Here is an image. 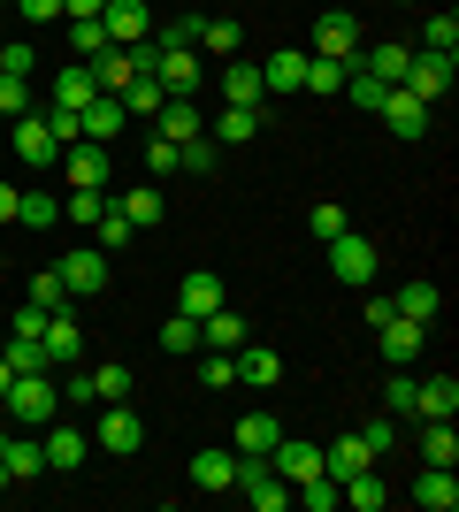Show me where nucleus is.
Returning <instances> with one entry per match:
<instances>
[{
    "label": "nucleus",
    "instance_id": "1",
    "mask_svg": "<svg viewBox=\"0 0 459 512\" xmlns=\"http://www.w3.org/2000/svg\"><path fill=\"white\" fill-rule=\"evenodd\" d=\"M54 413H62V383L54 375H16L8 398H0V421L8 428H46Z\"/></svg>",
    "mask_w": 459,
    "mask_h": 512
},
{
    "label": "nucleus",
    "instance_id": "2",
    "mask_svg": "<svg viewBox=\"0 0 459 512\" xmlns=\"http://www.w3.org/2000/svg\"><path fill=\"white\" fill-rule=\"evenodd\" d=\"M375 268H383V245H375V237H360V230H337V237H329V276L345 283V291H368Z\"/></svg>",
    "mask_w": 459,
    "mask_h": 512
},
{
    "label": "nucleus",
    "instance_id": "3",
    "mask_svg": "<svg viewBox=\"0 0 459 512\" xmlns=\"http://www.w3.org/2000/svg\"><path fill=\"white\" fill-rule=\"evenodd\" d=\"M39 451H46V474H77L85 467V451H92V428H77V413H54V421L39 428Z\"/></svg>",
    "mask_w": 459,
    "mask_h": 512
},
{
    "label": "nucleus",
    "instance_id": "4",
    "mask_svg": "<svg viewBox=\"0 0 459 512\" xmlns=\"http://www.w3.org/2000/svg\"><path fill=\"white\" fill-rule=\"evenodd\" d=\"M360 46H368V31H360V16H352V8H322V16H314V46H306V54H329V62H352Z\"/></svg>",
    "mask_w": 459,
    "mask_h": 512
},
{
    "label": "nucleus",
    "instance_id": "5",
    "mask_svg": "<svg viewBox=\"0 0 459 512\" xmlns=\"http://www.w3.org/2000/svg\"><path fill=\"white\" fill-rule=\"evenodd\" d=\"M230 490H238L253 512H284L291 505V482L268 467V459H238V482H230Z\"/></svg>",
    "mask_w": 459,
    "mask_h": 512
},
{
    "label": "nucleus",
    "instance_id": "6",
    "mask_svg": "<svg viewBox=\"0 0 459 512\" xmlns=\"http://www.w3.org/2000/svg\"><path fill=\"white\" fill-rule=\"evenodd\" d=\"M54 276L69 283V299H100V291H108V253H100V245H69L62 253V268H54Z\"/></svg>",
    "mask_w": 459,
    "mask_h": 512
},
{
    "label": "nucleus",
    "instance_id": "7",
    "mask_svg": "<svg viewBox=\"0 0 459 512\" xmlns=\"http://www.w3.org/2000/svg\"><path fill=\"white\" fill-rule=\"evenodd\" d=\"M16 161L23 169H54L62 161V138H54V123H46V107H31V115H16Z\"/></svg>",
    "mask_w": 459,
    "mask_h": 512
},
{
    "label": "nucleus",
    "instance_id": "8",
    "mask_svg": "<svg viewBox=\"0 0 459 512\" xmlns=\"http://www.w3.org/2000/svg\"><path fill=\"white\" fill-rule=\"evenodd\" d=\"M92 444H100V451H115V459H131V451L146 444V428H138L131 398H108V406H100V421H92Z\"/></svg>",
    "mask_w": 459,
    "mask_h": 512
},
{
    "label": "nucleus",
    "instance_id": "9",
    "mask_svg": "<svg viewBox=\"0 0 459 512\" xmlns=\"http://www.w3.org/2000/svg\"><path fill=\"white\" fill-rule=\"evenodd\" d=\"M54 169H62V184H92V192H100V184L115 176V153L100 146V138H77V146H62Z\"/></svg>",
    "mask_w": 459,
    "mask_h": 512
},
{
    "label": "nucleus",
    "instance_id": "10",
    "mask_svg": "<svg viewBox=\"0 0 459 512\" xmlns=\"http://www.w3.org/2000/svg\"><path fill=\"white\" fill-rule=\"evenodd\" d=\"M406 92H414L421 107H437L444 92H452V54H429V46H414V62H406Z\"/></svg>",
    "mask_w": 459,
    "mask_h": 512
},
{
    "label": "nucleus",
    "instance_id": "11",
    "mask_svg": "<svg viewBox=\"0 0 459 512\" xmlns=\"http://www.w3.org/2000/svg\"><path fill=\"white\" fill-rule=\"evenodd\" d=\"M0 467H8V482H39L46 474L39 428H0Z\"/></svg>",
    "mask_w": 459,
    "mask_h": 512
},
{
    "label": "nucleus",
    "instance_id": "12",
    "mask_svg": "<svg viewBox=\"0 0 459 512\" xmlns=\"http://www.w3.org/2000/svg\"><path fill=\"white\" fill-rule=\"evenodd\" d=\"M375 344H383V360H391V367H414L421 344H429V329L406 321V314H383V321H375Z\"/></svg>",
    "mask_w": 459,
    "mask_h": 512
},
{
    "label": "nucleus",
    "instance_id": "13",
    "mask_svg": "<svg viewBox=\"0 0 459 512\" xmlns=\"http://www.w3.org/2000/svg\"><path fill=\"white\" fill-rule=\"evenodd\" d=\"M268 467L284 474V482H306V474H322V444H314V436H276V451H268Z\"/></svg>",
    "mask_w": 459,
    "mask_h": 512
},
{
    "label": "nucleus",
    "instance_id": "14",
    "mask_svg": "<svg viewBox=\"0 0 459 512\" xmlns=\"http://www.w3.org/2000/svg\"><path fill=\"white\" fill-rule=\"evenodd\" d=\"M100 23H108V46L153 39V8H146V0H108V8H100Z\"/></svg>",
    "mask_w": 459,
    "mask_h": 512
},
{
    "label": "nucleus",
    "instance_id": "15",
    "mask_svg": "<svg viewBox=\"0 0 459 512\" xmlns=\"http://www.w3.org/2000/svg\"><path fill=\"white\" fill-rule=\"evenodd\" d=\"M375 115L391 123V138H421L437 107H421V100H414V92H406V85H391V92H383V107H375Z\"/></svg>",
    "mask_w": 459,
    "mask_h": 512
},
{
    "label": "nucleus",
    "instance_id": "16",
    "mask_svg": "<svg viewBox=\"0 0 459 512\" xmlns=\"http://www.w3.org/2000/svg\"><path fill=\"white\" fill-rule=\"evenodd\" d=\"M100 100V85H92V69L85 62H62L54 69V92H46V107H62V115H77V107Z\"/></svg>",
    "mask_w": 459,
    "mask_h": 512
},
{
    "label": "nucleus",
    "instance_id": "17",
    "mask_svg": "<svg viewBox=\"0 0 459 512\" xmlns=\"http://www.w3.org/2000/svg\"><path fill=\"white\" fill-rule=\"evenodd\" d=\"M245 337H253V321H245L238 306H215V314L199 321V352H238Z\"/></svg>",
    "mask_w": 459,
    "mask_h": 512
},
{
    "label": "nucleus",
    "instance_id": "18",
    "mask_svg": "<svg viewBox=\"0 0 459 512\" xmlns=\"http://www.w3.org/2000/svg\"><path fill=\"white\" fill-rule=\"evenodd\" d=\"M77 130H85V138H100V146H115V138L131 130V115H123V100H115V92H100L92 107H77Z\"/></svg>",
    "mask_w": 459,
    "mask_h": 512
},
{
    "label": "nucleus",
    "instance_id": "19",
    "mask_svg": "<svg viewBox=\"0 0 459 512\" xmlns=\"http://www.w3.org/2000/svg\"><path fill=\"white\" fill-rule=\"evenodd\" d=\"M39 344H46V367H54V375H62V367H77V352H85V344H77V314H46V329H39Z\"/></svg>",
    "mask_w": 459,
    "mask_h": 512
},
{
    "label": "nucleus",
    "instance_id": "20",
    "mask_svg": "<svg viewBox=\"0 0 459 512\" xmlns=\"http://www.w3.org/2000/svg\"><path fill=\"white\" fill-rule=\"evenodd\" d=\"M276 436H284V421H276V413H245V421L230 428V451H238V459H268V451H276Z\"/></svg>",
    "mask_w": 459,
    "mask_h": 512
},
{
    "label": "nucleus",
    "instance_id": "21",
    "mask_svg": "<svg viewBox=\"0 0 459 512\" xmlns=\"http://www.w3.org/2000/svg\"><path fill=\"white\" fill-rule=\"evenodd\" d=\"M222 306V276L215 268H192V276L176 283V314H192V321H207Z\"/></svg>",
    "mask_w": 459,
    "mask_h": 512
},
{
    "label": "nucleus",
    "instance_id": "22",
    "mask_svg": "<svg viewBox=\"0 0 459 512\" xmlns=\"http://www.w3.org/2000/svg\"><path fill=\"white\" fill-rule=\"evenodd\" d=\"M406 62H414V46H398V39L360 46V54H352V69H368V77H383V85H406Z\"/></svg>",
    "mask_w": 459,
    "mask_h": 512
},
{
    "label": "nucleus",
    "instance_id": "23",
    "mask_svg": "<svg viewBox=\"0 0 459 512\" xmlns=\"http://www.w3.org/2000/svg\"><path fill=\"white\" fill-rule=\"evenodd\" d=\"M230 360H238V383H253V390H276V383H284V360H276L268 344H253V337H245Z\"/></svg>",
    "mask_w": 459,
    "mask_h": 512
},
{
    "label": "nucleus",
    "instance_id": "24",
    "mask_svg": "<svg viewBox=\"0 0 459 512\" xmlns=\"http://www.w3.org/2000/svg\"><path fill=\"white\" fill-rule=\"evenodd\" d=\"M153 138H169V146H184V138H199V130H207V123H199V100H161V115H153Z\"/></svg>",
    "mask_w": 459,
    "mask_h": 512
},
{
    "label": "nucleus",
    "instance_id": "25",
    "mask_svg": "<svg viewBox=\"0 0 459 512\" xmlns=\"http://www.w3.org/2000/svg\"><path fill=\"white\" fill-rule=\"evenodd\" d=\"M452 413H459V383H452V375L414 383V421H452Z\"/></svg>",
    "mask_w": 459,
    "mask_h": 512
},
{
    "label": "nucleus",
    "instance_id": "26",
    "mask_svg": "<svg viewBox=\"0 0 459 512\" xmlns=\"http://www.w3.org/2000/svg\"><path fill=\"white\" fill-rule=\"evenodd\" d=\"M360 467H375V451L360 444V428L337 436V444H322V474H329V482H345V474H360Z\"/></svg>",
    "mask_w": 459,
    "mask_h": 512
},
{
    "label": "nucleus",
    "instance_id": "27",
    "mask_svg": "<svg viewBox=\"0 0 459 512\" xmlns=\"http://www.w3.org/2000/svg\"><path fill=\"white\" fill-rule=\"evenodd\" d=\"M261 85H268V100H284V92H299V85H306V54H299V46H284V54H268V62H261Z\"/></svg>",
    "mask_w": 459,
    "mask_h": 512
},
{
    "label": "nucleus",
    "instance_id": "28",
    "mask_svg": "<svg viewBox=\"0 0 459 512\" xmlns=\"http://www.w3.org/2000/svg\"><path fill=\"white\" fill-rule=\"evenodd\" d=\"M222 100H230V107H268L261 62H230V69H222Z\"/></svg>",
    "mask_w": 459,
    "mask_h": 512
},
{
    "label": "nucleus",
    "instance_id": "29",
    "mask_svg": "<svg viewBox=\"0 0 459 512\" xmlns=\"http://www.w3.org/2000/svg\"><path fill=\"white\" fill-rule=\"evenodd\" d=\"M337 497H345L352 512H383V497H391V482H383V467H360L337 482Z\"/></svg>",
    "mask_w": 459,
    "mask_h": 512
},
{
    "label": "nucleus",
    "instance_id": "30",
    "mask_svg": "<svg viewBox=\"0 0 459 512\" xmlns=\"http://www.w3.org/2000/svg\"><path fill=\"white\" fill-rule=\"evenodd\" d=\"M414 505H421V512H452V505H459V474H452V467H421Z\"/></svg>",
    "mask_w": 459,
    "mask_h": 512
},
{
    "label": "nucleus",
    "instance_id": "31",
    "mask_svg": "<svg viewBox=\"0 0 459 512\" xmlns=\"http://www.w3.org/2000/svg\"><path fill=\"white\" fill-rule=\"evenodd\" d=\"M115 100H123V115H131V123H153V115H161V100H169V92H161V77H131V85L115 92Z\"/></svg>",
    "mask_w": 459,
    "mask_h": 512
},
{
    "label": "nucleus",
    "instance_id": "32",
    "mask_svg": "<svg viewBox=\"0 0 459 512\" xmlns=\"http://www.w3.org/2000/svg\"><path fill=\"white\" fill-rule=\"evenodd\" d=\"M115 214H123V222H131V230H153V222H161V214H169V199L153 192V184H131V192L115 199Z\"/></svg>",
    "mask_w": 459,
    "mask_h": 512
},
{
    "label": "nucleus",
    "instance_id": "33",
    "mask_svg": "<svg viewBox=\"0 0 459 512\" xmlns=\"http://www.w3.org/2000/svg\"><path fill=\"white\" fill-rule=\"evenodd\" d=\"M238 482V451H192V490H230Z\"/></svg>",
    "mask_w": 459,
    "mask_h": 512
},
{
    "label": "nucleus",
    "instance_id": "34",
    "mask_svg": "<svg viewBox=\"0 0 459 512\" xmlns=\"http://www.w3.org/2000/svg\"><path fill=\"white\" fill-rule=\"evenodd\" d=\"M421 467H459V428L452 421H421Z\"/></svg>",
    "mask_w": 459,
    "mask_h": 512
},
{
    "label": "nucleus",
    "instance_id": "35",
    "mask_svg": "<svg viewBox=\"0 0 459 512\" xmlns=\"http://www.w3.org/2000/svg\"><path fill=\"white\" fill-rule=\"evenodd\" d=\"M391 314H406V321H421V329H429V321L444 314V291H437V283H406V291L391 299Z\"/></svg>",
    "mask_w": 459,
    "mask_h": 512
},
{
    "label": "nucleus",
    "instance_id": "36",
    "mask_svg": "<svg viewBox=\"0 0 459 512\" xmlns=\"http://www.w3.org/2000/svg\"><path fill=\"white\" fill-rule=\"evenodd\" d=\"M100 214H108V192H92V184H69V192H62V222H69V230H92Z\"/></svg>",
    "mask_w": 459,
    "mask_h": 512
},
{
    "label": "nucleus",
    "instance_id": "37",
    "mask_svg": "<svg viewBox=\"0 0 459 512\" xmlns=\"http://www.w3.org/2000/svg\"><path fill=\"white\" fill-rule=\"evenodd\" d=\"M62 23H69V62L108 54V23H100V16H62Z\"/></svg>",
    "mask_w": 459,
    "mask_h": 512
},
{
    "label": "nucleus",
    "instance_id": "38",
    "mask_svg": "<svg viewBox=\"0 0 459 512\" xmlns=\"http://www.w3.org/2000/svg\"><path fill=\"white\" fill-rule=\"evenodd\" d=\"M207 130H215V146H245V138L261 130V107H230V100H222V115Z\"/></svg>",
    "mask_w": 459,
    "mask_h": 512
},
{
    "label": "nucleus",
    "instance_id": "39",
    "mask_svg": "<svg viewBox=\"0 0 459 512\" xmlns=\"http://www.w3.org/2000/svg\"><path fill=\"white\" fill-rule=\"evenodd\" d=\"M215 169H222V146H215V138H207V130L176 146V176H215Z\"/></svg>",
    "mask_w": 459,
    "mask_h": 512
},
{
    "label": "nucleus",
    "instance_id": "40",
    "mask_svg": "<svg viewBox=\"0 0 459 512\" xmlns=\"http://www.w3.org/2000/svg\"><path fill=\"white\" fill-rule=\"evenodd\" d=\"M345 69H352V62H329V54H306V85H299V92H314V100H337V92H345Z\"/></svg>",
    "mask_w": 459,
    "mask_h": 512
},
{
    "label": "nucleus",
    "instance_id": "41",
    "mask_svg": "<svg viewBox=\"0 0 459 512\" xmlns=\"http://www.w3.org/2000/svg\"><path fill=\"white\" fill-rule=\"evenodd\" d=\"M54 222H62V199L54 192H23L16 199V230H54Z\"/></svg>",
    "mask_w": 459,
    "mask_h": 512
},
{
    "label": "nucleus",
    "instance_id": "42",
    "mask_svg": "<svg viewBox=\"0 0 459 512\" xmlns=\"http://www.w3.org/2000/svg\"><path fill=\"white\" fill-rule=\"evenodd\" d=\"M291 505H299V512H337L345 497H337V482H329V474H306V482H291Z\"/></svg>",
    "mask_w": 459,
    "mask_h": 512
},
{
    "label": "nucleus",
    "instance_id": "43",
    "mask_svg": "<svg viewBox=\"0 0 459 512\" xmlns=\"http://www.w3.org/2000/svg\"><path fill=\"white\" fill-rule=\"evenodd\" d=\"M161 352H169V360H192V352H199V321L169 314V321H161Z\"/></svg>",
    "mask_w": 459,
    "mask_h": 512
},
{
    "label": "nucleus",
    "instance_id": "44",
    "mask_svg": "<svg viewBox=\"0 0 459 512\" xmlns=\"http://www.w3.org/2000/svg\"><path fill=\"white\" fill-rule=\"evenodd\" d=\"M0 360L16 367V375H54V367H46V344H39V337H8V344H0Z\"/></svg>",
    "mask_w": 459,
    "mask_h": 512
},
{
    "label": "nucleus",
    "instance_id": "45",
    "mask_svg": "<svg viewBox=\"0 0 459 512\" xmlns=\"http://www.w3.org/2000/svg\"><path fill=\"white\" fill-rule=\"evenodd\" d=\"M92 406H100V390H92V375H85V367H62V413H77V421H85Z\"/></svg>",
    "mask_w": 459,
    "mask_h": 512
},
{
    "label": "nucleus",
    "instance_id": "46",
    "mask_svg": "<svg viewBox=\"0 0 459 512\" xmlns=\"http://www.w3.org/2000/svg\"><path fill=\"white\" fill-rule=\"evenodd\" d=\"M199 46H207V54H238L245 31H238L230 16H199Z\"/></svg>",
    "mask_w": 459,
    "mask_h": 512
},
{
    "label": "nucleus",
    "instance_id": "47",
    "mask_svg": "<svg viewBox=\"0 0 459 512\" xmlns=\"http://www.w3.org/2000/svg\"><path fill=\"white\" fill-rule=\"evenodd\" d=\"M23 299H31V306H46V314H62V306H77V299H69V283L54 276V268H39V276H31V291H23Z\"/></svg>",
    "mask_w": 459,
    "mask_h": 512
},
{
    "label": "nucleus",
    "instance_id": "48",
    "mask_svg": "<svg viewBox=\"0 0 459 512\" xmlns=\"http://www.w3.org/2000/svg\"><path fill=\"white\" fill-rule=\"evenodd\" d=\"M421 46H429V54H459V16L452 8H437V16L421 23Z\"/></svg>",
    "mask_w": 459,
    "mask_h": 512
},
{
    "label": "nucleus",
    "instance_id": "49",
    "mask_svg": "<svg viewBox=\"0 0 459 512\" xmlns=\"http://www.w3.org/2000/svg\"><path fill=\"white\" fill-rule=\"evenodd\" d=\"M383 92H391L383 77H368V69H345V100H352V107H368V115H375V107H383Z\"/></svg>",
    "mask_w": 459,
    "mask_h": 512
},
{
    "label": "nucleus",
    "instance_id": "50",
    "mask_svg": "<svg viewBox=\"0 0 459 512\" xmlns=\"http://www.w3.org/2000/svg\"><path fill=\"white\" fill-rule=\"evenodd\" d=\"M383 406H391V421H414V375H406V367H391V383H383Z\"/></svg>",
    "mask_w": 459,
    "mask_h": 512
},
{
    "label": "nucleus",
    "instance_id": "51",
    "mask_svg": "<svg viewBox=\"0 0 459 512\" xmlns=\"http://www.w3.org/2000/svg\"><path fill=\"white\" fill-rule=\"evenodd\" d=\"M92 390H100V406H108V398H131V367H123V360L92 367Z\"/></svg>",
    "mask_w": 459,
    "mask_h": 512
},
{
    "label": "nucleus",
    "instance_id": "52",
    "mask_svg": "<svg viewBox=\"0 0 459 512\" xmlns=\"http://www.w3.org/2000/svg\"><path fill=\"white\" fill-rule=\"evenodd\" d=\"M199 383H207V390H230V383H238V360H230V352H199Z\"/></svg>",
    "mask_w": 459,
    "mask_h": 512
},
{
    "label": "nucleus",
    "instance_id": "53",
    "mask_svg": "<svg viewBox=\"0 0 459 512\" xmlns=\"http://www.w3.org/2000/svg\"><path fill=\"white\" fill-rule=\"evenodd\" d=\"M306 230H314V237L329 245V237H337V230H352V222H345V207H337V199H322V207L306 214Z\"/></svg>",
    "mask_w": 459,
    "mask_h": 512
},
{
    "label": "nucleus",
    "instance_id": "54",
    "mask_svg": "<svg viewBox=\"0 0 459 512\" xmlns=\"http://www.w3.org/2000/svg\"><path fill=\"white\" fill-rule=\"evenodd\" d=\"M31 69H39V54H31L23 39H8V46H0V77H31Z\"/></svg>",
    "mask_w": 459,
    "mask_h": 512
},
{
    "label": "nucleus",
    "instance_id": "55",
    "mask_svg": "<svg viewBox=\"0 0 459 512\" xmlns=\"http://www.w3.org/2000/svg\"><path fill=\"white\" fill-rule=\"evenodd\" d=\"M146 169L153 176H176V146H169V138H153V130H146Z\"/></svg>",
    "mask_w": 459,
    "mask_h": 512
},
{
    "label": "nucleus",
    "instance_id": "56",
    "mask_svg": "<svg viewBox=\"0 0 459 512\" xmlns=\"http://www.w3.org/2000/svg\"><path fill=\"white\" fill-rule=\"evenodd\" d=\"M360 444H368L375 459H391V444H398V428H391V421H368V428H360Z\"/></svg>",
    "mask_w": 459,
    "mask_h": 512
},
{
    "label": "nucleus",
    "instance_id": "57",
    "mask_svg": "<svg viewBox=\"0 0 459 512\" xmlns=\"http://www.w3.org/2000/svg\"><path fill=\"white\" fill-rule=\"evenodd\" d=\"M23 23H62V0H16Z\"/></svg>",
    "mask_w": 459,
    "mask_h": 512
},
{
    "label": "nucleus",
    "instance_id": "58",
    "mask_svg": "<svg viewBox=\"0 0 459 512\" xmlns=\"http://www.w3.org/2000/svg\"><path fill=\"white\" fill-rule=\"evenodd\" d=\"M39 329H46V306L23 299V306H16V337H39Z\"/></svg>",
    "mask_w": 459,
    "mask_h": 512
},
{
    "label": "nucleus",
    "instance_id": "59",
    "mask_svg": "<svg viewBox=\"0 0 459 512\" xmlns=\"http://www.w3.org/2000/svg\"><path fill=\"white\" fill-rule=\"evenodd\" d=\"M16 199H23V184H0V222H16Z\"/></svg>",
    "mask_w": 459,
    "mask_h": 512
},
{
    "label": "nucleus",
    "instance_id": "60",
    "mask_svg": "<svg viewBox=\"0 0 459 512\" xmlns=\"http://www.w3.org/2000/svg\"><path fill=\"white\" fill-rule=\"evenodd\" d=\"M108 0H62V16H100Z\"/></svg>",
    "mask_w": 459,
    "mask_h": 512
},
{
    "label": "nucleus",
    "instance_id": "61",
    "mask_svg": "<svg viewBox=\"0 0 459 512\" xmlns=\"http://www.w3.org/2000/svg\"><path fill=\"white\" fill-rule=\"evenodd\" d=\"M8 383H16V367H8V360H0V398H8Z\"/></svg>",
    "mask_w": 459,
    "mask_h": 512
},
{
    "label": "nucleus",
    "instance_id": "62",
    "mask_svg": "<svg viewBox=\"0 0 459 512\" xmlns=\"http://www.w3.org/2000/svg\"><path fill=\"white\" fill-rule=\"evenodd\" d=\"M8 490H16V482H8V467H0V497H8Z\"/></svg>",
    "mask_w": 459,
    "mask_h": 512
},
{
    "label": "nucleus",
    "instance_id": "63",
    "mask_svg": "<svg viewBox=\"0 0 459 512\" xmlns=\"http://www.w3.org/2000/svg\"><path fill=\"white\" fill-rule=\"evenodd\" d=\"M398 8H414V0H398Z\"/></svg>",
    "mask_w": 459,
    "mask_h": 512
}]
</instances>
